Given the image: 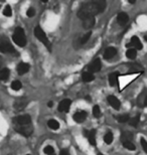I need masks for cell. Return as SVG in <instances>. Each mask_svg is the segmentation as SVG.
<instances>
[{
	"mask_svg": "<svg viewBox=\"0 0 147 155\" xmlns=\"http://www.w3.org/2000/svg\"><path fill=\"white\" fill-rule=\"evenodd\" d=\"M106 8V2L105 1H92L89 3L84 4L80 8L79 12H78V16L80 17V19H84L87 16L93 15L95 14L101 13L105 10Z\"/></svg>",
	"mask_w": 147,
	"mask_h": 155,
	"instance_id": "obj_1",
	"label": "cell"
},
{
	"mask_svg": "<svg viewBox=\"0 0 147 155\" xmlns=\"http://www.w3.org/2000/svg\"><path fill=\"white\" fill-rule=\"evenodd\" d=\"M12 39L18 46H20V48L25 46V44H26V37H25V34H24V30L21 27L16 28V29L14 30Z\"/></svg>",
	"mask_w": 147,
	"mask_h": 155,
	"instance_id": "obj_2",
	"label": "cell"
},
{
	"mask_svg": "<svg viewBox=\"0 0 147 155\" xmlns=\"http://www.w3.org/2000/svg\"><path fill=\"white\" fill-rule=\"evenodd\" d=\"M34 34L36 36V38L40 41V42L44 44L46 46L47 49H51V43H49V38L46 37V34L44 33V31L42 30V28L40 26H36L34 28Z\"/></svg>",
	"mask_w": 147,
	"mask_h": 155,
	"instance_id": "obj_3",
	"label": "cell"
},
{
	"mask_svg": "<svg viewBox=\"0 0 147 155\" xmlns=\"http://www.w3.org/2000/svg\"><path fill=\"white\" fill-rule=\"evenodd\" d=\"M30 122H31V118H30L29 115H20L14 119V123L17 124L18 126L30 125Z\"/></svg>",
	"mask_w": 147,
	"mask_h": 155,
	"instance_id": "obj_4",
	"label": "cell"
},
{
	"mask_svg": "<svg viewBox=\"0 0 147 155\" xmlns=\"http://www.w3.org/2000/svg\"><path fill=\"white\" fill-rule=\"evenodd\" d=\"M18 133L23 135L24 137H29L30 135L34 132V128H32L30 125H27V126H18L17 128L15 129Z\"/></svg>",
	"mask_w": 147,
	"mask_h": 155,
	"instance_id": "obj_5",
	"label": "cell"
},
{
	"mask_svg": "<svg viewBox=\"0 0 147 155\" xmlns=\"http://www.w3.org/2000/svg\"><path fill=\"white\" fill-rule=\"evenodd\" d=\"M101 67H102V63H101V60L100 58H96L94 62L91 63V65L88 67V72L91 73V74H94V73H97L101 70Z\"/></svg>",
	"mask_w": 147,
	"mask_h": 155,
	"instance_id": "obj_6",
	"label": "cell"
},
{
	"mask_svg": "<svg viewBox=\"0 0 147 155\" xmlns=\"http://www.w3.org/2000/svg\"><path fill=\"white\" fill-rule=\"evenodd\" d=\"M0 51L3 53H14L15 49L8 41H1L0 42Z\"/></svg>",
	"mask_w": 147,
	"mask_h": 155,
	"instance_id": "obj_7",
	"label": "cell"
},
{
	"mask_svg": "<svg viewBox=\"0 0 147 155\" xmlns=\"http://www.w3.org/2000/svg\"><path fill=\"white\" fill-rule=\"evenodd\" d=\"M83 21V25L86 29H90L92 28L95 25V16L93 15H90V16H87L86 18L82 20Z\"/></svg>",
	"mask_w": 147,
	"mask_h": 155,
	"instance_id": "obj_8",
	"label": "cell"
},
{
	"mask_svg": "<svg viewBox=\"0 0 147 155\" xmlns=\"http://www.w3.org/2000/svg\"><path fill=\"white\" fill-rule=\"evenodd\" d=\"M26 105H27V101H26V99H24V98H20L14 102V108H15V110H17V111L23 110L26 107Z\"/></svg>",
	"mask_w": 147,
	"mask_h": 155,
	"instance_id": "obj_9",
	"label": "cell"
},
{
	"mask_svg": "<svg viewBox=\"0 0 147 155\" xmlns=\"http://www.w3.org/2000/svg\"><path fill=\"white\" fill-rule=\"evenodd\" d=\"M71 100H68V99H65L59 104V111L60 112H68L70 110L71 107Z\"/></svg>",
	"mask_w": 147,
	"mask_h": 155,
	"instance_id": "obj_10",
	"label": "cell"
},
{
	"mask_svg": "<svg viewBox=\"0 0 147 155\" xmlns=\"http://www.w3.org/2000/svg\"><path fill=\"white\" fill-rule=\"evenodd\" d=\"M108 102H109V104L112 106V107L115 110H119L120 109L121 103H120V101L115 97V96H109V97H108Z\"/></svg>",
	"mask_w": 147,
	"mask_h": 155,
	"instance_id": "obj_11",
	"label": "cell"
},
{
	"mask_svg": "<svg viewBox=\"0 0 147 155\" xmlns=\"http://www.w3.org/2000/svg\"><path fill=\"white\" fill-rule=\"evenodd\" d=\"M87 118V113L85 111H79L76 112L74 115V120L78 123H82L83 121H85V119Z\"/></svg>",
	"mask_w": 147,
	"mask_h": 155,
	"instance_id": "obj_12",
	"label": "cell"
},
{
	"mask_svg": "<svg viewBox=\"0 0 147 155\" xmlns=\"http://www.w3.org/2000/svg\"><path fill=\"white\" fill-rule=\"evenodd\" d=\"M133 46V48H135V49H142V48H143L140 39H139L137 36H132L131 37V43L128 44L127 46Z\"/></svg>",
	"mask_w": 147,
	"mask_h": 155,
	"instance_id": "obj_13",
	"label": "cell"
},
{
	"mask_svg": "<svg viewBox=\"0 0 147 155\" xmlns=\"http://www.w3.org/2000/svg\"><path fill=\"white\" fill-rule=\"evenodd\" d=\"M116 53H117V49L115 48H108L104 53V58L110 60V58H112L116 55Z\"/></svg>",
	"mask_w": 147,
	"mask_h": 155,
	"instance_id": "obj_14",
	"label": "cell"
},
{
	"mask_svg": "<svg viewBox=\"0 0 147 155\" xmlns=\"http://www.w3.org/2000/svg\"><path fill=\"white\" fill-rule=\"evenodd\" d=\"M29 70V65L26 63H20L17 67V73L19 75H24Z\"/></svg>",
	"mask_w": 147,
	"mask_h": 155,
	"instance_id": "obj_15",
	"label": "cell"
},
{
	"mask_svg": "<svg viewBox=\"0 0 147 155\" xmlns=\"http://www.w3.org/2000/svg\"><path fill=\"white\" fill-rule=\"evenodd\" d=\"M117 20H118V22H119V24L125 25L128 22V20H129V16H128L125 12H121L118 14Z\"/></svg>",
	"mask_w": 147,
	"mask_h": 155,
	"instance_id": "obj_16",
	"label": "cell"
},
{
	"mask_svg": "<svg viewBox=\"0 0 147 155\" xmlns=\"http://www.w3.org/2000/svg\"><path fill=\"white\" fill-rule=\"evenodd\" d=\"M118 76H119L118 73H112V74H110V76H109V83H110V86L114 87L118 84Z\"/></svg>",
	"mask_w": 147,
	"mask_h": 155,
	"instance_id": "obj_17",
	"label": "cell"
},
{
	"mask_svg": "<svg viewBox=\"0 0 147 155\" xmlns=\"http://www.w3.org/2000/svg\"><path fill=\"white\" fill-rule=\"evenodd\" d=\"M88 140H89L90 144L92 145H96V131L95 130H91L88 132Z\"/></svg>",
	"mask_w": 147,
	"mask_h": 155,
	"instance_id": "obj_18",
	"label": "cell"
},
{
	"mask_svg": "<svg viewBox=\"0 0 147 155\" xmlns=\"http://www.w3.org/2000/svg\"><path fill=\"white\" fill-rule=\"evenodd\" d=\"M94 79H95V78H94V75L91 74V73H89V72L83 73V75H82V80L85 82V83H90V82H92Z\"/></svg>",
	"mask_w": 147,
	"mask_h": 155,
	"instance_id": "obj_19",
	"label": "cell"
},
{
	"mask_svg": "<svg viewBox=\"0 0 147 155\" xmlns=\"http://www.w3.org/2000/svg\"><path fill=\"white\" fill-rule=\"evenodd\" d=\"M47 126H49L51 129H53V130H58V129L60 128V123H59L56 120L51 119L49 122H47Z\"/></svg>",
	"mask_w": 147,
	"mask_h": 155,
	"instance_id": "obj_20",
	"label": "cell"
},
{
	"mask_svg": "<svg viewBox=\"0 0 147 155\" xmlns=\"http://www.w3.org/2000/svg\"><path fill=\"white\" fill-rule=\"evenodd\" d=\"M9 74H10V72H9L8 69H2L0 70V80L1 81H5V80L8 79L9 77Z\"/></svg>",
	"mask_w": 147,
	"mask_h": 155,
	"instance_id": "obj_21",
	"label": "cell"
},
{
	"mask_svg": "<svg viewBox=\"0 0 147 155\" xmlns=\"http://www.w3.org/2000/svg\"><path fill=\"white\" fill-rule=\"evenodd\" d=\"M137 55V50L135 48H129L126 51V56L130 60H133V58H136Z\"/></svg>",
	"mask_w": 147,
	"mask_h": 155,
	"instance_id": "obj_22",
	"label": "cell"
},
{
	"mask_svg": "<svg viewBox=\"0 0 147 155\" xmlns=\"http://www.w3.org/2000/svg\"><path fill=\"white\" fill-rule=\"evenodd\" d=\"M139 121H140V116H139V115H137L136 117H133V118H131L129 120V124H130V126L137 127V126H138Z\"/></svg>",
	"mask_w": 147,
	"mask_h": 155,
	"instance_id": "obj_23",
	"label": "cell"
},
{
	"mask_svg": "<svg viewBox=\"0 0 147 155\" xmlns=\"http://www.w3.org/2000/svg\"><path fill=\"white\" fill-rule=\"evenodd\" d=\"M123 146L126 148V149L130 150V151H134V150L136 149L135 145H134L132 142H130V141H126V142H123Z\"/></svg>",
	"mask_w": 147,
	"mask_h": 155,
	"instance_id": "obj_24",
	"label": "cell"
},
{
	"mask_svg": "<svg viewBox=\"0 0 147 155\" xmlns=\"http://www.w3.org/2000/svg\"><path fill=\"white\" fill-rule=\"evenodd\" d=\"M113 134L111 132H108L106 134L105 136H104V141H105L106 144H111V143L113 142Z\"/></svg>",
	"mask_w": 147,
	"mask_h": 155,
	"instance_id": "obj_25",
	"label": "cell"
},
{
	"mask_svg": "<svg viewBox=\"0 0 147 155\" xmlns=\"http://www.w3.org/2000/svg\"><path fill=\"white\" fill-rule=\"evenodd\" d=\"M11 89L14 91H18L21 89V83L19 81H13L11 83Z\"/></svg>",
	"mask_w": 147,
	"mask_h": 155,
	"instance_id": "obj_26",
	"label": "cell"
},
{
	"mask_svg": "<svg viewBox=\"0 0 147 155\" xmlns=\"http://www.w3.org/2000/svg\"><path fill=\"white\" fill-rule=\"evenodd\" d=\"M91 34H92L91 31H89L88 33L85 34L84 36H83L82 38L80 39V43H81V44H85V43H86V42L90 39V37H91Z\"/></svg>",
	"mask_w": 147,
	"mask_h": 155,
	"instance_id": "obj_27",
	"label": "cell"
},
{
	"mask_svg": "<svg viewBox=\"0 0 147 155\" xmlns=\"http://www.w3.org/2000/svg\"><path fill=\"white\" fill-rule=\"evenodd\" d=\"M121 138H122L123 142H126V141H130V139L132 138V134L129 133V132H123V133H122V136H121Z\"/></svg>",
	"mask_w": 147,
	"mask_h": 155,
	"instance_id": "obj_28",
	"label": "cell"
},
{
	"mask_svg": "<svg viewBox=\"0 0 147 155\" xmlns=\"http://www.w3.org/2000/svg\"><path fill=\"white\" fill-rule=\"evenodd\" d=\"M93 115H94V117H96V118H99V117L101 116V110H100V107H99L98 105L94 106V108H93Z\"/></svg>",
	"mask_w": 147,
	"mask_h": 155,
	"instance_id": "obj_29",
	"label": "cell"
},
{
	"mask_svg": "<svg viewBox=\"0 0 147 155\" xmlns=\"http://www.w3.org/2000/svg\"><path fill=\"white\" fill-rule=\"evenodd\" d=\"M118 121L120 122V123H126V122H129V115H121L117 118Z\"/></svg>",
	"mask_w": 147,
	"mask_h": 155,
	"instance_id": "obj_30",
	"label": "cell"
},
{
	"mask_svg": "<svg viewBox=\"0 0 147 155\" xmlns=\"http://www.w3.org/2000/svg\"><path fill=\"white\" fill-rule=\"evenodd\" d=\"M44 154H46V155H54V147L49 146H49L44 147Z\"/></svg>",
	"mask_w": 147,
	"mask_h": 155,
	"instance_id": "obj_31",
	"label": "cell"
},
{
	"mask_svg": "<svg viewBox=\"0 0 147 155\" xmlns=\"http://www.w3.org/2000/svg\"><path fill=\"white\" fill-rule=\"evenodd\" d=\"M3 14L5 16H11V15H12V10H11V7L9 5L5 6V8H4V10H3Z\"/></svg>",
	"mask_w": 147,
	"mask_h": 155,
	"instance_id": "obj_32",
	"label": "cell"
},
{
	"mask_svg": "<svg viewBox=\"0 0 147 155\" xmlns=\"http://www.w3.org/2000/svg\"><path fill=\"white\" fill-rule=\"evenodd\" d=\"M140 143H141V146L143 148V150L145 151V153H147V141L144 139V138H141Z\"/></svg>",
	"mask_w": 147,
	"mask_h": 155,
	"instance_id": "obj_33",
	"label": "cell"
},
{
	"mask_svg": "<svg viewBox=\"0 0 147 155\" xmlns=\"http://www.w3.org/2000/svg\"><path fill=\"white\" fill-rule=\"evenodd\" d=\"M34 14H35V10L34 8H29L26 11V15L28 17H32V16H34Z\"/></svg>",
	"mask_w": 147,
	"mask_h": 155,
	"instance_id": "obj_34",
	"label": "cell"
},
{
	"mask_svg": "<svg viewBox=\"0 0 147 155\" xmlns=\"http://www.w3.org/2000/svg\"><path fill=\"white\" fill-rule=\"evenodd\" d=\"M60 155H70V154H69V152L67 151V150H61Z\"/></svg>",
	"mask_w": 147,
	"mask_h": 155,
	"instance_id": "obj_35",
	"label": "cell"
},
{
	"mask_svg": "<svg viewBox=\"0 0 147 155\" xmlns=\"http://www.w3.org/2000/svg\"><path fill=\"white\" fill-rule=\"evenodd\" d=\"M47 106H49V108H51V107H53V102H49V103H47Z\"/></svg>",
	"mask_w": 147,
	"mask_h": 155,
	"instance_id": "obj_36",
	"label": "cell"
},
{
	"mask_svg": "<svg viewBox=\"0 0 147 155\" xmlns=\"http://www.w3.org/2000/svg\"><path fill=\"white\" fill-rule=\"evenodd\" d=\"M144 106H147V96H146V98L144 99Z\"/></svg>",
	"mask_w": 147,
	"mask_h": 155,
	"instance_id": "obj_37",
	"label": "cell"
},
{
	"mask_svg": "<svg viewBox=\"0 0 147 155\" xmlns=\"http://www.w3.org/2000/svg\"><path fill=\"white\" fill-rule=\"evenodd\" d=\"M129 2H130L131 4H133V3H135L136 1H135V0H129Z\"/></svg>",
	"mask_w": 147,
	"mask_h": 155,
	"instance_id": "obj_38",
	"label": "cell"
},
{
	"mask_svg": "<svg viewBox=\"0 0 147 155\" xmlns=\"http://www.w3.org/2000/svg\"><path fill=\"white\" fill-rule=\"evenodd\" d=\"M86 99H87V101H91V98H90V97H88V96L86 97Z\"/></svg>",
	"mask_w": 147,
	"mask_h": 155,
	"instance_id": "obj_39",
	"label": "cell"
},
{
	"mask_svg": "<svg viewBox=\"0 0 147 155\" xmlns=\"http://www.w3.org/2000/svg\"><path fill=\"white\" fill-rule=\"evenodd\" d=\"M144 38H145V41H147V36H145V37H144Z\"/></svg>",
	"mask_w": 147,
	"mask_h": 155,
	"instance_id": "obj_40",
	"label": "cell"
},
{
	"mask_svg": "<svg viewBox=\"0 0 147 155\" xmlns=\"http://www.w3.org/2000/svg\"><path fill=\"white\" fill-rule=\"evenodd\" d=\"M99 155H103V154H99Z\"/></svg>",
	"mask_w": 147,
	"mask_h": 155,
	"instance_id": "obj_41",
	"label": "cell"
},
{
	"mask_svg": "<svg viewBox=\"0 0 147 155\" xmlns=\"http://www.w3.org/2000/svg\"><path fill=\"white\" fill-rule=\"evenodd\" d=\"M26 155H30V154H26Z\"/></svg>",
	"mask_w": 147,
	"mask_h": 155,
	"instance_id": "obj_42",
	"label": "cell"
}]
</instances>
